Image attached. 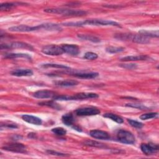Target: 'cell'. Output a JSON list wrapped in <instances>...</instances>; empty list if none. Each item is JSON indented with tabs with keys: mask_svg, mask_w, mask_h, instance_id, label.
<instances>
[{
	"mask_svg": "<svg viewBox=\"0 0 159 159\" xmlns=\"http://www.w3.org/2000/svg\"><path fill=\"white\" fill-rule=\"evenodd\" d=\"M66 26H72V27H81L85 25H113V26H119V24L112 20H102V19H88L84 21H80L76 22H65L63 24Z\"/></svg>",
	"mask_w": 159,
	"mask_h": 159,
	"instance_id": "1",
	"label": "cell"
},
{
	"mask_svg": "<svg viewBox=\"0 0 159 159\" xmlns=\"http://www.w3.org/2000/svg\"><path fill=\"white\" fill-rule=\"evenodd\" d=\"M98 94L93 93H76L73 96L68 95H57L53 99L54 100H60V101H69V100H82L90 98H98Z\"/></svg>",
	"mask_w": 159,
	"mask_h": 159,
	"instance_id": "2",
	"label": "cell"
},
{
	"mask_svg": "<svg viewBox=\"0 0 159 159\" xmlns=\"http://www.w3.org/2000/svg\"><path fill=\"white\" fill-rule=\"evenodd\" d=\"M44 12L51 14H61L66 16H80L86 14V12L82 10H73L64 8H47Z\"/></svg>",
	"mask_w": 159,
	"mask_h": 159,
	"instance_id": "3",
	"label": "cell"
},
{
	"mask_svg": "<svg viewBox=\"0 0 159 159\" xmlns=\"http://www.w3.org/2000/svg\"><path fill=\"white\" fill-rule=\"evenodd\" d=\"M117 139L119 142L125 144H133L135 142L134 135L125 130H119L117 133Z\"/></svg>",
	"mask_w": 159,
	"mask_h": 159,
	"instance_id": "4",
	"label": "cell"
},
{
	"mask_svg": "<svg viewBox=\"0 0 159 159\" xmlns=\"http://www.w3.org/2000/svg\"><path fill=\"white\" fill-rule=\"evenodd\" d=\"M42 52L47 55L58 56L64 53L61 46L57 45H48L42 48Z\"/></svg>",
	"mask_w": 159,
	"mask_h": 159,
	"instance_id": "5",
	"label": "cell"
},
{
	"mask_svg": "<svg viewBox=\"0 0 159 159\" xmlns=\"http://www.w3.org/2000/svg\"><path fill=\"white\" fill-rule=\"evenodd\" d=\"M100 110L96 107H80L75 111V113L79 116H95L100 114Z\"/></svg>",
	"mask_w": 159,
	"mask_h": 159,
	"instance_id": "6",
	"label": "cell"
},
{
	"mask_svg": "<svg viewBox=\"0 0 159 159\" xmlns=\"http://www.w3.org/2000/svg\"><path fill=\"white\" fill-rule=\"evenodd\" d=\"M2 149L7 151H9V152H16V153H24L27 152L26 147L22 143H7L4 145L2 147Z\"/></svg>",
	"mask_w": 159,
	"mask_h": 159,
	"instance_id": "7",
	"label": "cell"
},
{
	"mask_svg": "<svg viewBox=\"0 0 159 159\" xmlns=\"http://www.w3.org/2000/svg\"><path fill=\"white\" fill-rule=\"evenodd\" d=\"M1 49H9V48H25L29 50H33V47L27 43L22 42H14L9 44H1Z\"/></svg>",
	"mask_w": 159,
	"mask_h": 159,
	"instance_id": "8",
	"label": "cell"
},
{
	"mask_svg": "<svg viewBox=\"0 0 159 159\" xmlns=\"http://www.w3.org/2000/svg\"><path fill=\"white\" fill-rule=\"evenodd\" d=\"M140 149L145 155H151L155 154L158 152V145L152 143H142L140 145Z\"/></svg>",
	"mask_w": 159,
	"mask_h": 159,
	"instance_id": "9",
	"label": "cell"
},
{
	"mask_svg": "<svg viewBox=\"0 0 159 159\" xmlns=\"http://www.w3.org/2000/svg\"><path fill=\"white\" fill-rule=\"evenodd\" d=\"M9 30L11 32H29L35 30H40L39 25L37 26H29L26 25H19L16 26H13L9 28Z\"/></svg>",
	"mask_w": 159,
	"mask_h": 159,
	"instance_id": "10",
	"label": "cell"
},
{
	"mask_svg": "<svg viewBox=\"0 0 159 159\" xmlns=\"http://www.w3.org/2000/svg\"><path fill=\"white\" fill-rule=\"evenodd\" d=\"M61 120L63 124H65L67 126H71L73 129L81 131L80 127L76 125H75V118L73 115L71 113H67L64 114L61 117Z\"/></svg>",
	"mask_w": 159,
	"mask_h": 159,
	"instance_id": "11",
	"label": "cell"
},
{
	"mask_svg": "<svg viewBox=\"0 0 159 159\" xmlns=\"http://www.w3.org/2000/svg\"><path fill=\"white\" fill-rule=\"evenodd\" d=\"M57 94L55 92L50 90H40L35 92L33 94V96L39 99H47L53 98Z\"/></svg>",
	"mask_w": 159,
	"mask_h": 159,
	"instance_id": "12",
	"label": "cell"
},
{
	"mask_svg": "<svg viewBox=\"0 0 159 159\" xmlns=\"http://www.w3.org/2000/svg\"><path fill=\"white\" fill-rule=\"evenodd\" d=\"M132 40L134 42L137 43H141V44H146L150 42V38L141 34H129V40Z\"/></svg>",
	"mask_w": 159,
	"mask_h": 159,
	"instance_id": "13",
	"label": "cell"
},
{
	"mask_svg": "<svg viewBox=\"0 0 159 159\" xmlns=\"http://www.w3.org/2000/svg\"><path fill=\"white\" fill-rule=\"evenodd\" d=\"M61 48L65 53L71 55H77L80 53V48L78 46L75 44H63Z\"/></svg>",
	"mask_w": 159,
	"mask_h": 159,
	"instance_id": "14",
	"label": "cell"
},
{
	"mask_svg": "<svg viewBox=\"0 0 159 159\" xmlns=\"http://www.w3.org/2000/svg\"><path fill=\"white\" fill-rule=\"evenodd\" d=\"M89 135L94 139L101 140H107L110 139V136L107 132L101 130H92L90 131Z\"/></svg>",
	"mask_w": 159,
	"mask_h": 159,
	"instance_id": "15",
	"label": "cell"
},
{
	"mask_svg": "<svg viewBox=\"0 0 159 159\" xmlns=\"http://www.w3.org/2000/svg\"><path fill=\"white\" fill-rule=\"evenodd\" d=\"M22 119L24 121H25L29 124H34V125H41L42 123V121L40 118H39L36 116H32V115H28V114L22 115Z\"/></svg>",
	"mask_w": 159,
	"mask_h": 159,
	"instance_id": "16",
	"label": "cell"
},
{
	"mask_svg": "<svg viewBox=\"0 0 159 159\" xmlns=\"http://www.w3.org/2000/svg\"><path fill=\"white\" fill-rule=\"evenodd\" d=\"M11 73L16 76H30L33 75V71L30 69H17L12 71Z\"/></svg>",
	"mask_w": 159,
	"mask_h": 159,
	"instance_id": "17",
	"label": "cell"
},
{
	"mask_svg": "<svg viewBox=\"0 0 159 159\" xmlns=\"http://www.w3.org/2000/svg\"><path fill=\"white\" fill-rule=\"evenodd\" d=\"M73 76L80 78H84V79H91L94 78L98 76L99 73L96 72H80V73H75L73 74Z\"/></svg>",
	"mask_w": 159,
	"mask_h": 159,
	"instance_id": "18",
	"label": "cell"
},
{
	"mask_svg": "<svg viewBox=\"0 0 159 159\" xmlns=\"http://www.w3.org/2000/svg\"><path fill=\"white\" fill-rule=\"evenodd\" d=\"M40 29H44L46 30H60L61 27L60 25L53 23H45L39 25Z\"/></svg>",
	"mask_w": 159,
	"mask_h": 159,
	"instance_id": "19",
	"label": "cell"
},
{
	"mask_svg": "<svg viewBox=\"0 0 159 159\" xmlns=\"http://www.w3.org/2000/svg\"><path fill=\"white\" fill-rule=\"evenodd\" d=\"M54 84L58 86L62 87H69V86H76L78 84V82L76 80H62V81H54Z\"/></svg>",
	"mask_w": 159,
	"mask_h": 159,
	"instance_id": "20",
	"label": "cell"
},
{
	"mask_svg": "<svg viewBox=\"0 0 159 159\" xmlns=\"http://www.w3.org/2000/svg\"><path fill=\"white\" fill-rule=\"evenodd\" d=\"M148 56L140 55H132V56H127L120 58L121 61H138V60H145L148 59Z\"/></svg>",
	"mask_w": 159,
	"mask_h": 159,
	"instance_id": "21",
	"label": "cell"
},
{
	"mask_svg": "<svg viewBox=\"0 0 159 159\" xmlns=\"http://www.w3.org/2000/svg\"><path fill=\"white\" fill-rule=\"evenodd\" d=\"M103 116L104 117H106V118H108V119H111L112 120L117 122V123H119V124H121V123H123L124 122V119L119 116L118 115H116L114 113H111V112H108V113H106L103 115Z\"/></svg>",
	"mask_w": 159,
	"mask_h": 159,
	"instance_id": "22",
	"label": "cell"
},
{
	"mask_svg": "<svg viewBox=\"0 0 159 159\" xmlns=\"http://www.w3.org/2000/svg\"><path fill=\"white\" fill-rule=\"evenodd\" d=\"M78 37L83 40H88L92 42H100V39L94 35H88V34H78Z\"/></svg>",
	"mask_w": 159,
	"mask_h": 159,
	"instance_id": "23",
	"label": "cell"
},
{
	"mask_svg": "<svg viewBox=\"0 0 159 159\" xmlns=\"http://www.w3.org/2000/svg\"><path fill=\"white\" fill-rule=\"evenodd\" d=\"M4 57L6 58H25L27 59H31V57L29 55L26 53H8L4 55Z\"/></svg>",
	"mask_w": 159,
	"mask_h": 159,
	"instance_id": "24",
	"label": "cell"
},
{
	"mask_svg": "<svg viewBox=\"0 0 159 159\" xmlns=\"http://www.w3.org/2000/svg\"><path fill=\"white\" fill-rule=\"evenodd\" d=\"M41 66L43 68H63V69H68L70 67L61 64H56V63H45L42 64Z\"/></svg>",
	"mask_w": 159,
	"mask_h": 159,
	"instance_id": "25",
	"label": "cell"
},
{
	"mask_svg": "<svg viewBox=\"0 0 159 159\" xmlns=\"http://www.w3.org/2000/svg\"><path fill=\"white\" fill-rule=\"evenodd\" d=\"M139 34H141L148 38L150 37H158V31H148L145 30H142L139 31Z\"/></svg>",
	"mask_w": 159,
	"mask_h": 159,
	"instance_id": "26",
	"label": "cell"
},
{
	"mask_svg": "<svg viewBox=\"0 0 159 159\" xmlns=\"http://www.w3.org/2000/svg\"><path fill=\"white\" fill-rule=\"evenodd\" d=\"M125 50L124 47H113V46H109L106 48V51L110 53H116L119 52H123Z\"/></svg>",
	"mask_w": 159,
	"mask_h": 159,
	"instance_id": "27",
	"label": "cell"
},
{
	"mask_svg": "<svg viewBox=\"0 0 159 159\" xmlns=\"http://www.w3.org/2000/svg\"><path fill=\"white\" fill-rule=\"evenodd\" d=\"M18 4L17 2H4L0 4V9L1 11H9L12 9L16 5Z\"/></svg>",
	"mask_w": 159,
	"mask_h": 159,
	"instance_id": "28",
	"label": "cell"
},
{
	"mask_svg": "<svg viewBox=\"0 0 159 159\" xmlns=\"http://www.w3.org/2000/svg\"><path fill=\"white\" fill-rule=\"evenodd\" d=\"M84 145L91 146V147H98V148H105L106 145H104L102 143H99L96 141L94 140H87L84 142Z\"/></svg>",
	"mask_w": 159,
	"mask_h": 159,
	"instance_id": "29",
	"label": "cell"
},
{
	"mask_svg": "<svg viewBox=\"0 0 159 159\" xmlns=\"http://www.w3.org/2000/svg\"><path fill=\"white\" fill-rule=\"evenodd\" d=\"M158 116L157 112H149V113H145L142 114L139 117L142 120H148L155 118Z\"/></svg>",
	"mask_w": 159,
	"mask_h": 159,
	"instance_id": "30",
	"label": "cell"
},
{
	"mask_svg": "<svg viewBox=\"0 0 159 159\" xmlns=\"http://www.w3.org/2000/svg\"><path fill=\"white\" fill-rule=\"evenodd\" d=\"M52 132H53L55 134L59 135V136H63L66 134V130L62 127L53 128L52 129Z\"/></svg>",
	"mask_w": 159,
	"mask_h": 159,
	"instance_id": "31",
	"label": "cell"
},
{
	"mask_svg": "<svg viewBox=\"0 0 159 159\" xmlns=\"http://www.w3.org/2000/svg\"><path fill=\"white\" fill-rule=\"evenodd\" d=\"M7 128V129H16L18 127V125L14 122H5L4 124L1 122V129Z\"/></svg>",
	"mask_w": 159,
	"mask_h": 159,
	"instance_id": "32",
	"label": "cell"
},
{
	"mask_svg": "<svg viewBox=\"0 0 159 159\" xmlns=\"http://www.w3.org/2000/svg\"><path fill=\"white\" fill-rule=\"evenodd\" d=\"M127 122H129V124L133 127L135 128H138V129H140L143 126V124L140 122H138L137 120H132L130 119H127Z\"/></svg>",
	"mask_w": 159,
	"mask_h": 159,
	"instance_id": "33",
	"label": "cell"
},
{
	"mask_svg": "<svg viewBox=\"0 0 159 159\" xmlns=\"http://www.w3.org/2000/svg\"><path fill=\"white\" fill-rule=\"evenodd\" d=\"M39 105H42V106H47L48 107H53L55 109H60V107L56 104L55 102H53V101H47V102H40Z\"/></svg>",
	"mask_w": 159,
	"mask_h": 159,
	"instance_id": "34",
	"label": "cell"
},
{
	"mask_svg": "<svg viewBox=\"0 0 159 159\" xmlns=\"http://www.w3.org/2000/svg\"><path fill=\"white\" fill-rule=\"evenodd\" d=\"M84 58L86 60H96L98 58V55L95 53L88 52H86L84 55Z\"/></svg>",
	"mask_w": 159,
	"mask_h": 159,
	"instance_id": "35",
	"label": "cell"
},
{
	"mask_svg": "<svg viewBox=\"0 0 159 159\" xmlns=\"http://www.w3.org/2000/svg\"><path fill=\"white\" fill-rule=\"evenodd\" d=\"M119 66L122 68L128 69V70H135L137 68V66L135 63H124L119 64Z\"/></svg>",
	"mask_w": 159,
	"mask_h": 159,
	"instance_id": "36",
	"label": "cell"
},
{
	"mask_svg": "<svg viewBox=\"0 0 159 159\" xmlns=\"http://www.w3.org/2000/svg\"><path fill=\"white\" fill-rule=\"evenodd\" d=\"M125 106H129V107H134V108H136V109H141V110H144V109H148V107H145V106H143L142 104H140L128 103Z\"/></svg>",
	"mask_w": 159,
	"mask_h": 159,
	"instance_id": "37",
	"label": "cell"
},
{
	"mask_svg": "<svg viewBox=\"0 0 159 159\" xmlns=\"http://www.w3.org/2000/svg\"><path fill=\"white\" fill-rule=\"evenodd\" d=\"M47 152L50 155H57V156H60V157H68L70 155L69 154H66V153H60V152H57L56 151L54 150H47Z\"/></svg>",
	"mask_w": 159,
	"mask_h": 159,
	"instance_id": "38",
	"label": "cell"
}]
</instances>
